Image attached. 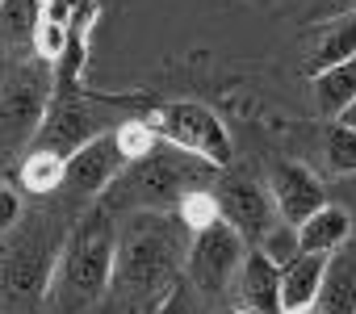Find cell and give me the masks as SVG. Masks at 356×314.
<instances>
[{
	"label": "cell",
	"instance_id": "14",
	"mask_svg": "<svg viewBox=\"0 0 356 314\" xmlns=\"http://www.w3.org/2000/svg\"><path fill=\"white\" fill-rule=\"evenodd\" d=\"M323 272H327V256H318V251H298L289 264H281V301H285V314H298V310H306L318 297Z\"/></svg>",
	"mask_w": 356,
	"mask_h": 314
},
{
	"label": "cell",
	"instance_id": "4",
	"mask_svg": "<svg viewBox=\"0 0 356 314\" xmlns=\"http://www.w3.org/2000/svg\"><path fill=\"white\" fill-rule=\"evenodd\" d=\"M55 92V67L42 59H22L0 76V172L34 147Z\"/></svg>",
	"mask_w": 356,
	"mask_h": 314
},
{
	"label": "cell",
	"instance_id": "22",
	"mask_svg": "<svg viewBox=\"0 0 356 314\" xmlns=\"http://www.w3.org/2000/svg\"><path fill=\"white\" fill-rule=\"evenodd\" d=\"M256 247H260L277 268H281V264H289V260L302 251V239H298V226H293V222H273V226H268V235H264Z\"/></svg>",
	"mask_w": 356,
	"mask_h": 314
},
{
	"label": "cell",
	"instance_id": "6",
	"mask_svg": "<svg viewBox=\"0 0 356 314\" xmlns=\"http://www.w3.org/2000/svg\"><path fill=\"white\" fill-rule=\"evenodd\" d=\"M243 256H248V239L227 218H214L210 226L193 231L189 256H185V276L206 301H218L222 293H231Z\"/></svg>",
	"mask_w": 356,
	"mask_h": 314
},
{
	"label": "cell",
	"instance_id": "23",
	"mask_svg": "<svg viewBox=\"0 0 356 314\" xmlns=\"http://www.w3.org/2000/svg\"><path fill=\"white\" fill-rule=\"evenodd\" d=\"M17 222H22V193L9 189V185H0V239H5Z\"/></svg>",
	"mask_w": 356,
	"mask_h": 314
},
{
	"label": "cell",
	"instance_id": "16",
	"mask_svg": "<svg viewBox=\"0 0 356 314\" xmlns=\"http://www.w3.org/2000/svg\"><path fill=\"white\" fill-rule=\"evenodd\" d=\"M356 101V55L314 72V105L323 117H339Z\"/></svg>",
	"mask_w": 356,
	"mask_h": 314
},
{
	"label": "cell",
	"instance_id": "24",
	"mask_svg": "<svg viewBox=\"0 0 356 314\" xmlns=\"http://www.w3.org/2000/svg\"><path fill=\"white\" fill-rule=\"evenodd\" d=\"M339 122H348V126H356V101H352V105H348V109L339 113Z\"/></svg>",
	"mask_w": 356,
	"mask_h": 314
},
{
	"label": "cell",
	"instance_id": "17",
	"mask_svg": "<svg viewBox=\"0 0 356 314\" xmlns=\"http://www.w3.org/2000/svg\"><path fill=\"white\" fill-rule=\"evenodd\" d=\"M63 176H67V155L47 151V147H30L17 164V185L34 197H47V193L63 189Z\"/></svg>",
	"mask_w": 356,
	"mask_h": 314
},
{
	"label": "cell",
	"instance_id": "19",
	"mask_svg": "<svg viewBox=\"0 0 356 314\" xmlns=\"http://www.w3.org/2000/svg\"><path fill=\"white\" fill-rule=\"evenodd\" d=\"M348 55H356V9H348L323 26V34L314 42V72L327 63H339Z\"/></svg>",
	"mask_w": 356,
	"mask_h": 314
},
{
	"label": "cell",
	"instance_id": "21",
	"mask_svg": "<svg viewBox=\"0 0 356 314\" xmlns=\"http://www.w3.org/2000/svg\"><path fill=\"white\" fill-rule=\"evenodd\" d=\"M202 293L189 285V276L181 272V276H176L168 289H159L151 301H147V310L143 314H202Z\"/></svg>",
	"mask_w": 356,
	"mask_h": 314
},
{
	"label": "cell",
	"instance_id": "10",
	"mask_svg": "<svg viewBox=\"0 0 356 314\" xmlns=\"http://www.w3.org/2000/svg\"><path fill=\"white\" fill-rule=\"evenodd\" d=\"M268 193H273V201H277L281 222H293V226H302L318 206H327L323 181H318L306 164H293V160L273 164V172H268Z\"/></svg>",
	"mask_w": 356,
	"mask_h": 314
},
{
	"label": "cell",
	"instance_id": "1",
	"mask_svg": "<svg viewBox=\"0 0 356 314\" xmlns=\"http://www.w3.org/2000/svg\"><path fill=\"white\" fill-rule=\"evenodd\" d=\"M193 231L176 210H130L118 226V260H113V289L126 297L151 301L185 272Z\"/></svg>",
	"mask_w": 356,
	"mask_h": 314
},
{
	"label": "cell",
	"instance_id": "5",
	"mask_svg": "<svg viewBox=\"0 0 356 314\" xmlns=\"http://www.w3.org/2000/svg\"><path fill=\"white\" fill-rule=\"evenodd\" d=\"M151 130L159 134V142H172L197 160L214 164V168H231V155H235V142H231V130L222 126V117L202 105V101H168V105H155L147 113Z\"/></svg>",
	"mask_w": 356,
	"mask_h": 314
},
{
	"label": "cell",
	"instance_id": "8",
	"mask_svg": "<svg viewBox=\"0 0 356 314\" xmlns=\"http://www.w3.org/2000/svg\"><path fill=\"white\" fill-rule=\"evenodd\" d=\"M134 160L126 155L122 138H118V126L113 130H101L97 138H88L84 147H76L67 155V176H63V189L80 201H97L113 189V181L130 168Z\"/></svg>",
	"mask_w": 356,
	"mask_h": 314
},
{
	"label": "cell",
	"instance_id": "18",
	"mask_svg": "<svg viewBox=\"0 0 356 314\" xmlns=\"http://www.w3.org/2000/svg\"><path fill=\"white\" fill-rule=\"evenodd\" d=\"M38 22H42V0H0V38L13 51L34 47Z\"/></svg>",
	"mask_w": 356,
	"mask_h": 314
},
{
	"label": "cell",
	"instance_id": "13",
	"mask_svg": "<svg viewBox=\"0 0 356 314\" xmlns=\"http://www.w3.org/2000/svg\"><path fill=\"white\" fill-rule=\"evenodd\" d=\"M298 314H356V256H327V272L318 285V297Z\"/></svg>",
	"mask_w": 356,
	"mask_h": 314
},
{
	"label": "cell",
	"instance_id": "20",
	"mask_svg": "<svg viewBox=\"0 0 356 314\" xmlns=\"http://www.w3.org/2000/svg\"><path fill=\"white\" fill-rule=\"evenodd\" d=\"M323 155H327V168L335 176H356V126L348 122H331L327 138H323Z\"/></svg>",
	"mask_w": 356,
	"mask_h": 314
},
{
	"label": "cell",
	"instance_id": "3",
	"mask_svg": "<svg viewBox=\"0 0 356 314\" xmlns=\"http://www.w3.org/2000/svg\"><path fill=\"white\" fill-rule=\"evenodd\" d=\"M214 172H222V168L197 160V155L172 147V142H159L155 151H147L143 160H134L113 181V189H118L113 201H126L130 210H176L185 193L210 189Z\"/></svg>",
	"mask_w": 356,
	"mask_h": 314
},
{
	"label": "cell",
	"instance_id": "25",
	"mask_svg": "<svg viewBox=\"0 0 356 314\" xmlns=\"http://www.w3.org/2000/svg\"><path fill=\"white\" fill-rule=\"evenodd\" d=\"M214 314H252V310H243V306H218Z\"/></svg>",
	"mask_w": 356,
	"mask_h": 314
},
{
	"label": "cell",
	"instance_id": "9",
	"mask_svg": "<svg viewBox=\"0 0 356 314\" xmlns=\"http://www.w3.org/2000/svg\"><path fill=\"white\" fill-rule=\"evenodd\" d=\"M214 197H218V214L248 239V247H256L273 222H281L277 214V201L268 193V185L243 176V172H231L214 185Z\"/></svg>",
	"mask_w": 356,
	"mask_h": 314
},
{
	"label": "cell",
	"instance_id": "15",
	"mask_svg": "<svg viewBox=\"0 0 356 314\" xmlns=\"http://www.w3.org/2000/svg\"><path fill=\"white\" fill-rule=\"evenodd\" d=\"M302 251H318V256H335L343 251V243L352 239V214L343 206H318L302 226H298Z\"/></svg>",
	"mask_w": 356,
	"mask_h": 314
},
{
	"label": "cell",
	"instance_id": "11",
	"mask_svg": "<svg viewBox=\"0 0 356 314\" xmlns=\"http://www.w3.org/2000/svg\"><path fill=\"white\" fill-rule=\"evenodd\" d=\"M55 260H59V247H51L42 239H26L5 260V297L9 301H38V297H47Z\"/></svg>",
	"mask_w": 356,
	"mask_h": 314
},
{
	"label": "cell",
	"instance_id": "26",
	"mask_svg": "<svg viewBox=\"0 0 356 314\" xmlns=\"http://www.w3.org/2000/svg\"><path fill=\"white\" fill-rule=\"evenodd\" d=\"M0 76H5V72H0Z\"/></svg>",
	"mask_w": 356,
	"mask_h": 314
},
{
	"label": "cell",
	"instance_id": "2",
	"mask_svg": "<svg viewBox=\"0 0 356 314\" xmlns=\"http://www.w3.org/2000/svg\"><path fill=\"white\" fill-rule=\"evenodd\" d=\"M113 260H118V222L113 206L97 197L92 210L80 214V222L59 243V260L51 272V306L59 314L88 310L105 289H113Z\"/></svg>",
	"mask_w": 356,
	"mask_h": 314
},
{
	"label": "cell",
	"instance_id": "12",
	"mask_svg": "<svg viewBox=\"0 0 356 314\" xmlns=\"http://www.w3.org/2000/svg\"><path fill=\"white\" fill-rule=\"evenodd\" d=\"M235 306L252 310V314H285V301H281V268L260 251V247H248L243 264H239V276H235Z\"/></svg>",
	"mask_w": 356,
	"mask_h": 314
},
{
	"label": "cell",
	"instance_id": "7",
	"mask_svg": "<svg viewBox=\"0 0 356 314\" xmlns=\"http://www.w3.org/2000/svg\"><path fill=\"white\" fill-rule=\"evenodd\" d=\"M105 130L92 97L80 88V84H55L51 92V105H47V117L38 126V138L34 147H47V151H59V155H72L76 147H84L88 138H97Z\"/></svg>",
	"mask_w": 356,
	"mask_h": 314
}]
</instances>
